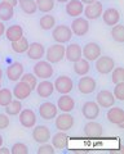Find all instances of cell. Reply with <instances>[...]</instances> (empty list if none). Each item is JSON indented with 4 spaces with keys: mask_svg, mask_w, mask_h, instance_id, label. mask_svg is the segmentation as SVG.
<instances>
[{
    "mask_svg": "<svg viewBox=\"0 0 124 154\" xmlns=\"http://www.w3.org/2000/svg\"><path fill=\"white\" fill-rule=\"evenodd\" d=\"M45 58L47 62H49L51 64L58 63L65 58V46L64 44H54L48 48V50L45 51Z\"/></svg>",
    "mask_w": 124,
    "mask_h": 154,
    "instance_id": "6da1fadb",
    "label": "cell"
},
{
    "mask_svg": "<svg viewBox=\"0 0 124 154\" xmlns=\"http://www.w3.org/2000/svg\"><path fill=\"white\" fill-rule=\"evenodd\" d=\"M52 36H53L56 42H58V44H65V42H69L71 40V37H73V32H71V28L69 26L60 25V26H54L53 27Z\"/></svg>",
    "mask_w": 124,
    "mask_h": 154,
    "instance_id": "7a4b0ae2",
    "label": "cell"
},
{
    "mask_svg": "<svg viewBox=\"0 0 124 154\" xmlns=\"http://www.w3.org/2000/svg\"><path fill=\"white\" fill-rule=\"evenodd\" d=\"M53 72H54L53 67L47 60H39L34 66V75L40 80H48L49 77H52Z\"/></svg>",
    "mask_w": 124,
    "mask_h": 154,
    "instance_id": "3957f363",
    "label": "cell"
},
{
    "mask_svg": "<svg viewBox=\"0 0 124 154\" xmlns=\"http://www.w3.org/2000/svg\"><path fill=\"white\" fill-rule=\"evenodd\" d=\"M115 67V62L111 57H106V55H100L96 59V69L100 72L101 75H109L111 73V71Z\"/></svg>",
    "mask_w": 124,
    "mask_h": 154,
    "instance_id": "277c9868",
    "label": "cell"
},
{
    "mask_svg": "<svg viewBox=\"0 0 124 154\" xmlns=\"http://www.w3.org/2000/svg\"><path fill=\"white\" fill-rule=\"evenodd\" d=\"M53 86H54V90L58 91L60 94H69L74 88V82L71 80V77L69 76H60L56 79Z\"/></svg>",
    "mask_w": 124,
    "mask_h": 154,
    "instance_id": "5b68a950",
    "label": "cell"
},
{
    "mask_svg": "<svg viewBox=\"0 0 124 154\" xmlns=\"http://www.w3.org/2000/svg\"><path fill=\"white\" fill-rule=\"evenodd\" d=\"M97 88V84H96V80L90 76H82L78 82V90L80 91L82 94L84 95H88V94H92L94 90Z\"/></svg>",
    "mask_w": 124,
    "mask_h": 154,
    "instance_id": "8992f818",
    "label": "cell"
},
{
    "mask_svg": "<svg viewBox=\"0 0 124 154\" xmlns=\"http://www.w3.org/2000/svg\"><path fill=\"white\" fill-rule=\"evenodd\" d=\"M71 32L74 33L75 36H84L87 35L89 31V23L87 18H80L76 17L73 23H71Z\"/></svg>",
    "mask_w": 124,
    "mask_h": 154,
    "instance_id": "52a82bcc",
    "label": "cell"
},
{
    "mask_svg": "<svg viewBox=\"0 0 124 154\" xmlns=\"http://www.w3.org/2000/svg\"><path fill=\"white\" fill-rule=\"evenodd\" d=\"M84 16L87 19H97L101 17V14L103 12V7H102V3L94 0L93 3L87 4V7H84Z\"/></svg>",
    "mask_w": 124,
    "mask_h": 154,
    "instance_id": "ba28073f",
    "label": "cell"
},
{
    "mask_svg": "<svg viewBox=\"0 0 124 154\" xmlns=\"http://www.w3.org/2000/svg\"><path fill=\"white\" fill-rule=\"evenodd\" d=\"M74 126V117L70 113H62L60 116H56V127L58 131H69Z\"/></svg>",
    "mask_w": 124,
    "mask_h": 154,
    "instance_id": "9c48e42d",
    "label": "cell"
},
{
    "mask_svg": "<svg viewBox=\"0 0 124 154\" xmlns=\"http://www.w3.org/2000/svg\"><path fill=\"white\" fill-rule=\"evenodd\" d=\"M82 55L88 62H93L101 55V48L96 42H88L82 49Z\"/></svg>",
    "mask_w": 124,
    "mask_h": 154,
    "instance_id": "30bf717a",
    "label": "cell"
},
{
    "mask_svg": "<svg viewBox=\"0 0 124 154\" xmlns=\"http://www.w3.org/2000/svg\"><path fill=\"white\" fill-rule=\"evenodd\" d=\"M106 117L110 123L118 125L120 128L124 127V110L122 108H118L115 105H113V107H110V109H109Z\"/></svg>",
    "mask_w": 124,
    "mask_h": 154,
    "instance_id": "8fae6325",
    "label": "cell"
},
{
    "mask_svg": "<svg viewBox=\"0 0 124 154\" xmlns=\"http://www.w3.org/2000/svg\"><path fill=\"white\" fill-rule=\"evenodd\" d=\"M52 135H51V130L44 126V125H40V126H36L34 130H32V139L39 143V144H44L48 143L51 140Z\"/></svg>",
    "mask_w": 124,
    "mask_h": 154,
    "instance_id": "7c38bea8",
    "label": "cell"
},
{
    "mask_svg": "<svg viewBox=\"0 0 124 154\" xmlns=\"http://www.w3.org/2000/svg\"><path fill=\"white\" fill-rule=\"evenodd\" d=\"M96 99H97L96 103L102 108L113 107V105H115V100H116L115 96H114V94L111 93V91H109V90H101L97 94Z\"/></svg>",
    "mask_w": 124,
    "mask_h": 154,
    "instance_id": "4fadbf2b",
    "label": "cell"
},
{
    "mask_svg": "<svg viewBox=\"0 0 124 154\" xmlns=\"http://www.w3.org/2000/svg\"><path fill=\"white\" fill-rule=\"evenodd\" d=\"M18 114H20V123L25 128H32L36 125V114L32 109H22Z\"/></svg>",
    "mask_w": 124,
    "mask_h": 154,
    "instance_id": "5bb4252c",
    "label": "cell"
},
{
    "mask_svg": "<svg viewBox=\"0 0 124 154\" xmlns=\"http://www.w3.org/2000/svg\"><path fill=\"white\" fill-rule=\"evenodd\" d=\"M82 113L88 121H94L100 116V105L96 102H87L83 104Z\"/></svg>",
    "mask_w": 124,
    "mask_h": 154,
    "instance_id": "9a60e30c",
    "label": "cell"
},
{
    "mask_svg": "<svg viewBox=\"0 0 124 154\" xmlns=\"http://www.w3.org/2000/svg\"><path fill=\"white\" fill-rule=\"evenodd\" d=\"M65 58L67 59L71 63L74 62L82 59L83 55H82V46L76 42H73L67 46H65Z\"/></svg>",
    "mask_w": 124,
    "mask_h": 154,
    "instance_id": "2e32d148",
    "label": "cell"
},
{
    "mask_svg": "<svg viewBox=\"0 0 124 154\" xmlns=\"http://www.w3.org/2000/svg\"><path fill=\"white\" fill-rule=\"evenodd\" d=\"M57 112H58L57 105H54L51 102H44L43 104H40V107H39L40 117L43 119H47V121H49V119H52V118H56Z\"/></svg>",
    "mask_w": 124,
    "mask_h": 154,
    "instance_id": "e0dca14e",
    "label": "cell"
},
{
    "mask_svg": "<svg viewBox=\"0 0 124 154\" xmlns=\"http://www.w3.org/2000/svg\"><path fill=\"white\" fill-rule=\"evenodd\" d=\"M31 93H32L31 88L26 82H23V81L17 82L16 86H14L13 91H12L13 96H14V98H17L18 100H25V99H27L28 96L31 95Z\"/></svg>",
    "mask_w": 124,
    "mask_h": 154,
    "instance_id": "ac0fdd59",
    "label": "cell"
},
{
    "mask_svg": "<svg viewBox=\"0 0 124 154\" xmlns=\"http://www.w3.org/2000/svg\"><path fill=\"white\" fill-rule=\"evenodd\" d=\"M27 57L32 60H40L45 54V49L44 45L40 44V42H31L27 48Z\"/></svg>",
    "mask_w": 124,
    "mask_h": 154,
    "instance_id": "d6986e66",
    "label": "cell"
},
{
    "mask_svg": "<svg viewBox=\"0 0 124 154\" xmlns=\"http://www.w3.org/2000/svg\"><path fill=\"white\" fill-rule=\"evenodd\" d=\"M83 132H84V135L87 137H101L103 135V128L98 122L89 121L84 126Z\"/></svg>",
    "mask_w": 124,
    "mask_h": 154,
    "instance_id": "ffe728a7",
    "label": "cell"
},
{
    "mask_svg": "<svg viewBox=\"0 0 124 154\" xmlns=\"http://www.w3.org/2000/svg\"><path fill=\"white\" fill-rule=\"evenodd\" d=\"M101 17L103 18V22L107 26H115L116 23L120 21V12L115 8H109L106 11H103Z\"/></svg>",
    "mask_w": 124,
    "mask_h": 154,
    "instance_id": "44dd1931",
    "label": "cell"
},
{
    "mask_svg": "<svg viewBox=\"0 0 124 154\" xmlns=\"http://www.w3.org/2000/svg\"><path fill=\"white\" fill-rule=\"evenodd\" d=\"M83 11H84V5L80 0H69L66 3V13L70 17L76 18V17L82 16Z\"/></svg>",
    "mask_w": 124,
    "mask_h": 154,
    "instance_id": "7402d4cb",
    "label": "cell"
},
{
    "mask_svg": "<svg viewBox=\"0 0 124 154\" xmlns=\"http://www.w3.org/2000/svg\"><path fill=\"white\" fill-rule=\"evenodd\" d=\"M23 75V66L20 62H14L7 68V77L9 81H18Z\"/></svg>",
    "mask_w": 124,
    "mask_h": 154,
    "instance_id": "603a6c76",
    "label": "cell"
},
{
    "mask_svg": "<svg viewBox=\"0 0 124 154\" xmlns=\"http://www.w3.org/2000/svg\"><path fill=\"white\" fill-rule=\"evenodd\" d=\"M57 108L65 113H70L75 108V100L69 94H62V96L57 102Z\"/></svg>",
    "mask_w": 124,
    "mask_h": 154,
    "instance_id": "cb8c5ba5",
    "label": "cell"
},
{
    "mask_svg": "<svg viewBox=\"0 0 124 154\" xmlns=\"http://www.w3.org/2000/svg\"><path fill=\"white\" fill-rule=\"evenodd\" d=\"M35 89H36V93L40 98H49L54 91V86H53V82H51V81L43 80L41 82H39L36 85Z\"/></svg>",
    "mask_w": 124,
    "mask_h": 154,
    "instance_id": "d4e9b609",
    "label": "cell"
},
{
    "mask_svg": "<svg viewBox=\"0 0 124 154\" xmlns=\"http://www.w3.org/2000/svg\"><path fill=\"white\" fill-rule=\"evenodd\" d=\"M69 144V136L64 131L57 132L53 137H52V145L54 149H65Z\"/></svg>",
    "mask_w": 124,
    "mask_h": 154,
    "instance_id": "484cf974",
    "label": "cell"
},
{
    "mask_svg": "<svg viewBox=\"0 0 124 154\" xmlns=\"http://www.w3.org/2000/svg\"><path fill=\"white\" fill-rule=\"evenodd\" d=\"M14 16V8L5 2H0V21H11Z\"/></svg>",
    "mask_w": 124,
    "mask_h": 154,
    "instance_id": "4316f807",
    "label": "cell"
},
{
    "mask_svg": "<svg viewBox=\"0 0 124 154\" xmlns=\"http://www.w3.org/2000/svg\"><path fill=\"white\" fill-rule=\"evenodd\" d=\"M4 33H5L8 40L12 42V41H16V40H18V38H21L23 36V28L20 25H13L9 28H7Z\"/></svg>",
    "mask_w": 124,
    "mask_h": 154,
    "instance_id": "83f0119b",
    "label": "cell"
},
{
    "mask_svg": "<svg viewBox=\"0 0 124 154\" xmlns=\"http://www.w3.org/2000/svg\"><path fill=\"white\" fill-rule=\"evenodd\" d=\"M89 69H90V64H89V62L87 59H84V58L74 62V72L78 76H85V75H88Z\"/></svg>",
    "mask_w": 124,
    "mask_h": 154,
    "instance_id": "f1b7e54d",
    "label": "cell"
},
{
    "mask_svg": "<svg viewBox=\"0 0 124 154\" xmlns=\"http://www.w3.org/2000/svg\"><path fill=\"white\" fill-rule=\"evenodd\" d=\"M18 5L26 14H34L38 11L35 0H18Z\"/></svg>",
    "mask_w": 124,
    "mask_h": 154,
    "instance_id": "f546056e",
    "label": "cell"
},
{
    "mask_svg": "<svg viewBox=\"0 0 124 154\" xmlns=\"http://www.w3.org/2000/svg\"><path fill=\"white\" fill-rule=\"evenodd\" d=\"M28 45H30L28 44V40L22 36L21 38H18V40L12 41V50L18 53V54H22V53H26Z\"/></svg>",
    "mask_w": 124,
    "mask_h": 154,
    "instance_id": "4dcf8cb0",
    "label": "cell"
},
{
    "mask_svg": "<svg viewBox=\"0 0 124 154\" xmlns=\"http://www.w3.org/2000/svg\"><path fill=\"white\" fill-rule=\"evenodd\" d=\"M39 25L43 30L48 31V30H52L54 26H56V18L52 16L49 13H45V16H43L39 21Z\"/></svg>",
    "mask_w": 124,
    "mask_h": 154,
    "instance_id": "1f68e13d",
    "label": "cell"
},
{
    "mask_svg": "<svg viewBox=\"0 0 124 154\" xmlns=\"http://www.w3.org/2000/svg\"><path fill=\"white\" fill-rule=\"evenodd\" d=\"M5 108V113L8 116H17L18 113L22 110V103H21V100H12L11 103H9L7 107H4Z\"/></svg>",
    "mask_w": 124,
    "mask_h": 154,
    "instance_id": "d6a6232c",
    "label": "cell"
},
{
    "mask_svg": "<svg viewBox=\"0 0 124 154\" xmlns=\"http://www.w3.org/2000/svg\"><path fill=\"white\" fill-rule=\"evenodd\" d=\"M36 7L43 13H49L54 8V0H35Z\"/></svg>",
    "mask_w": 124,
    "mask_h": 154,
    "instance_id": "836d02e7",
    "label": "cell"
},
{
    "mask_svg": "<svg viewBox=\"0 0 124 154\" xmlns=\"http://www.w3.org/2000/svg\"><path fill=\"white\" fill-rule=\"evenodd\" d=\"M111 36L116 42H124V26L120 23H116L115 26H113Z\"/></svg>",
    "mask_w": 124,
    "mask_h": 154,
    "instance_id": "e575fe53",
    "label": "cell"
},
{
    "mask_svg": "<svg viewBox=\"0 0 124 154\" xmlns=\"http://www.w3.org/2000/svg\"><path fill=\"white\" fill-rule=\"evenodd\" d=\"M13 100V94L9 89H0V107H7Z\"/></svg>",
    "mask_w": 124,
    "mask_h": 154,
    "instance_id": "d590c367",
    "label": "cell"
},
{
    "mask_svg": "<svg viewBox=\"0 0 124 154\" xmlns=\"http://www.w3.org/2000/svg\"><path fill=\"white\" fill-rule=\"evenodd\" d=\"M21 81L26 82L31 88V90H35L36 85H38V77L35 75H32V73H23L21 76Z\"/></svg>",
    "mask_w": 124,
    "mask_h": 154,
    "instance_id": "8d00e7d4",
    "label": "cell"
},
{
    "mask_svg": "<svg viewBox=\"0 0 124 154\" xmlns=\"http://www.w3.org/2000/svg\"><path fill=\"white\" fill-rule=\"evenodd\" d=\"M111 80L114 84H118V82H123L124 81V68L123 67H116L111 71Z\"/></svg>",
    "mask_w": 124,
    "mask_h": 154,
    "instance_id": "74e56055",
    "label": "cell"
},
{
    "mask_svg": "<svg viewBox=\"0 0 124 154\" xmlns=\"http://www.w3.org/2000/svg\"><path fill=\"white\" fill-rule=\"evenodd\" d=\"M12 154H27L28 153V148L26 144L23 143H16L11 149Z\"/></svg>",
    "mask_w": 124,
    "mask_h": 154,
    "instance_id": "f35d334b",
    "label": "cell"
},
{
    "mask_svg": "<svg viewBox=\"0 0 124 154\" xmlns=\"http://www.w3.org/2000/svg\"><path fill=\"white\" fill-rule=\"evenodd\" d=\"M114 96H115V99L120 100V102L124 100V81L123 82L115 84V88H114Z\"/></svg>",
    "mask_w": 124,
    "mask_h": 154,
    "instance_id": "ab89813d",
    "label": "cell"
},
{
    "mask_svg": "<svg viewBox=\"0 0 124 154\" xmlns=\"http://www.w3.org/2000/svg\"><path fill=\"white\" fill-rule=\"evenodd\" d=\"M56 153V149L53 145H51V144H40L39 149H38V154H54Z\"/></svg>",
    "mask_w": 124,
    "mask_h": 154,
    "instance_id": "60d3db41",
    "label": "cell"
},
{
    "mask_svg": "<svg viewBox=\"0 0 124 154\" xmlns=\"http://www.w3.org/2000/svg\"><path fill=\"white\" fill-rule=\"evenodd\" d=\"M11 121L8 118V114H2L0 113V130H5L9 127Z\"/></svg>",
    "mask_w": 124,
    "mask_h": 154,
    "instance_id": "b9f144b4",
    "label": "cell"
},
{
    "mask_svg": "<svg viewBox=\"0 0 124 154\" xmlns=\"http://www.w3.org/2000/svg\"><path fill=\"white\" fill-rule=\"evenodd\" d=\"M2 2H5V3H8L9 5H12L13 8H14V7H16L17 4H18V0H2Z\"/></svg>",
    "mask_w": 124,
    "mask_h": 154,
    "instance_id": "7bdbcfd3",
    "label": "cell"
},
{
    "mask_svg": "<svg viewBox=\"0 0 124 154\" xmlns=\"http://www.w3.org/2000/svg\"><path fill=\"white\" fill-rule=\"evenodd\" d=\"M11 153V150H9L8 148L5 146H0V154H9Z\"/></svg>",
    "mask_w": 124,
    "mask_h": 154,
    "instance_id": "ee69618b",
    "label": "cell"
},
{
    "mask_svg": "<svg viewBox=\"0 0 124 154\" xmlns=\"http://www.w3.org/2000/svg\"><path fill=\"white\" fill-rule=\"evenodd\" d=\"M4 32H5V26H4V23L0 22V36H3Z\"/></svg>",
    "mask_w": 124,
    "mask_h": 154,
    "instance_id": "f6af8a7d",
    "label": "cell"
},
{
    "mask_svg": "<svg viewBox=\"0 0 124 154\" xmlns=\"http://www.w3.org/2000/svg\"><path fill=\"white\" fill-rule=\"evenodd\" d=\"M80 2H82L83 4H90V3H93L94 0H80Z\"/></svg>",
    "mask_w": 124,
    "mask_h": 154,
    "instance_id": "bcb514c9",
    "label": "cell"
},
{
    "mask_svg": "<svg viewBox=\"0 0 124 154\" xmlns=\"http://www.w3.org/2000/svg\"><path fill=\"white\" fill-rule=\"evenodd\" d=\"M54 2H58V3H67L69 0H54Z\"/></svg>",
    "mask_w": 124,
    "mask_h": 154,
    "instance_id": "7dc6e473",
    "label": "cell"
},
{
    "mask_svg": "<svg viewBox=\"0 0 124 154\" xmlns=\"http://www.w3.org/2000/svg\"><path fill=\"white\" fill-rule=\"evenodd\" d=\"M3 141H4V139H3V136H2V135H0V146L3 145Z\"/></svg>",
    "mask_w": 124,
    "mask_h": 154,
    "instance_id": "c3c4849f",
    "label": "cell"
},
{
    "mask_svg": "<svg viewBox=\"0 0 124 154\" xmlns=\"http://www.w3.org/2000/svg\"><path fill=\"white\" fill-rule=\"evenodd\" d=\"M2 79H3V71L0 68V82H2Z\"/></svg>",
    "mask_w": 124,
    "mask_h": 154,
    "instance_id": "681fc988",
    "label": "cell"
},
{
    "mask_svg": "<svg viewBox=\"0 0 124 154\" xmlns=\"http://www.w3.org/2000/svg\"><path fill=\"white\" fill-rule=\"evenodd\" d=\"M0 88H2V82H0Z\"/></svg>",
    "mask_w": 124,
    "mask_h": 154,
    "instance_id": "f907efd6",
    "label": "cell"
}]
</instances>
